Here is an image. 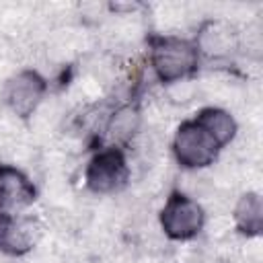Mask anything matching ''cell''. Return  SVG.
Instances as JSON below:
<instances>
[{
  "instance_id": "6da1fadb",
  "label": "cell",
  "mask_w": 263,
  "mask_h": 263,
  "mask_svg": "<svg viewBox=\"0 0 263 263\" xmlns=\"http://www.w3.org/2000/svg\"><path fill=\"white\" fill-rule=\"evenodd\" d=\"M152 66L164 82L181 80L195 66V49L181 39H162L154 45Z\"/></svg>"
},
{
  "instance_id": "7a4b0ae2",
  "label": "cell",
  "mask_w": 263,
  "mask_h": 263,
  "mask_svg": "<svg viewBox=\"0 0 263 263\" xmlns=\"http://www.w3.org/2000/svg\"><path fill=\"white\" fill-rule=\"evenodd\" d=\"M218 144L197 123H185L175 136V154L187 168H201L214 162Z\"/></svg>"
},
{
  "instance_id": "3957f363",
  "label": "cell",
  "mask_w": 263,
  "mask_h": 263,
  "mask_svg": "<svg viewBox=\"0 0 263 263\" xmlns=\"http://www.w3.org/2000/svg\"><path fill=\"white\" fill-rule=\"evenodd\" d=\"M162 228L173 238H191L203 226V210L185 195H173L160 216Z\"/></svg>"
},
{
  "instance_id": "277c9868",
  "label": "cell",
  "mask_w": 263,
  "mask_h": 263,
  "mask_svg": "<svg viewBox=\"0 0 263 263\" xmlns=\"http://www.w3.org/2000/svg\"><path fill=\"white\" fill-rule=\"evenodd\" d=\"M43 90H45V86H43V80L39 78V74L18 72L4 84L2 97L12 115L27 117V115H33V111L41 105Z\"/></svg>"
},
{
  "instance_id": "5b68a950",
  "label": "cell",
  "mask_w": 263,
  "mask_h": 263,
  "mask_svg": "<svg viewBox=\"0 0 263 263\" xmlns=\"http://www.w3.org/2000/svg\"><path fill=\"white\" fill-rule=\"evenodd\" d=\"M88 187L95 193H115L127 181V166L117 150H107L95 156L86 171Z\"/></svg>"
},
{
  "instance_id": "8992f818",
  "label": "cell",
  "mask_w": 263,
  "mask_h": 263,
  "mask_svg": "<svg viewBox=\"0 0 263 263\" xmlns=\"http://www.w3.org/2000/svg\"><path fill=\"white\" fill-rule=\"evenodd\" d=\"M41 236V224L35 218H12L0 214V251L10 255L27 253Z\"/></svg>"
},
{
  "instance_id": "52a82bcc",
  "label": "cell",
  "mask_w": 263,
  "mask_h": 263,
  "mask_svg": "<svg viewBox=\"0 0 263 263\" xmlns=\"http://www.w3.org/2000/svg\"><path fill=\"white\" fill-rule=\"evenodd\" d=\"M238 43H240V37L236 33V29L226 21L208 23L197 37V47L210 58L228 55L230 51H234L238 47Z\"/></svg>"
},
{
  "instance_id": "ba28073f",
  "label": "cell",
  "mask_w": 263,
  "mask_h": 263,
  "mask_svg": "<svg viewBox=\"0 0 263 263\" xmlns=\"http://www.w3.org/2000/svg\"><path fill=\"white\" fill-rule=\"evenodd\" d=\"M33 197H35V189L21 171L12 166H0V208L4 210L23 208L31 203Z\"/></svg>"
},
{
  "instance_id": "9c48e42d",
  "label": "cell",
  "mask_w": 263,
  "mask_h": 263,
  "mask_svg": "<svg viewBox=\"0 0 263 263\" xmlns=\"http://www.w3.org/2000/svg\"><path fill=\"white\" fill-rule=\"evenodd\" d=\"M140 132V113L134 107H119L107 121V138L113 144L132 142Z\"/></svg>"
},
{
  "instance_id": "30bf717a",
  "label": "cell",
  "mask_w": 263,
  "mask_h": 263,
  "mask_svg": "<svg viewBox=\"0 0 263 263\" xmlns=\"http://www.w3.org/2000/svg\"><path fill=\"white\" fill-rule=\"evenodd\" d=\"M199 127H203L208 132V136L220 146V144H228L234 134H236V123L234 119L222 111V109H205L199 115V121H195Z\"/></svg>"
},
{
  "instance_id": "8fae6325",
  "label": "cell",
  "mask_w": 263,
  "mask_h": 263,
  "mask_svg": "<svg viewBox=\"0 0 263 263\" xmlns=\"http://www.w3.org/2000/svg\"><path fill=\"white\" fill-rule=\"evenodd\" d=\"M234 220L236 224L251 234H257L261 230L263 224V203L257 191H249L245 193L236 205H234Z\"/></svg>"
},
{
  "instance_id": "7c38bea8",
  "label": "cell",
  "mask_w": 263,
  "mask_h": 263,
  "mask_svg": "<svg viewBox=\"0 0 263 263\" xmlns=\"http://www.w3.org/2000/svg\"><path fill=\"white\" fill-rule=\"evenodd\" d=\"M197 84L189 82V80H175L168 86V101L171 103H189L195 99L197 95Z\"/></svg>"
}]
</instances>
